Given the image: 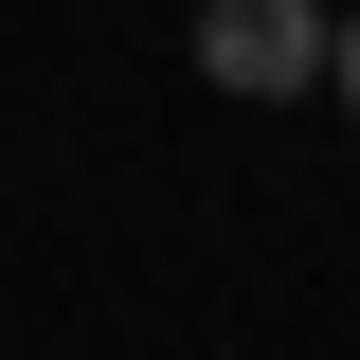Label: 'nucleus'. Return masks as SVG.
Here are the masks:
<instances>
[{"label": "nucleus", "mask_w": 360, "mask_h": 360, "mask_svg": "<svg viewBox=\"0 0 360 360\" xmlns=\"http://www.w3.org/2000/svg\"><path fill=\"white\" fill-rule=\"evenodd\" d=\"M324 37H342L324 0H198V72L252 90V108H270V90H307V72H324Z\"/></svg>", "instance_id": "obj_1"}, {"label": "nucleus", "mask_w": 360, "mask_h": 360, "mask_svg": "<svg viewBox=\"0 0 360 360\" xmlns=\"http://www.w3.org/2000/svg\"><path fill=\"white\" fill-rule=\"evenodd\" d=\"M324 90H342V108H360V18H342V37H324Z\"/></svg>", "instance_id": "obj_2"}]
</instances>
